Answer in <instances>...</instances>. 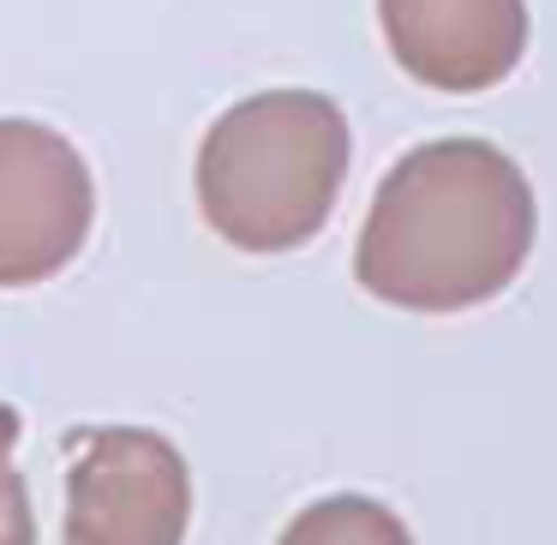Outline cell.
<instances>
[{
	"instance_id": "cell-1",
	"label": "cell",
	"mask_w": 557,
	"mask_h": 545,
	"mask_svg": "<svg viewBox=\"0 0 557 545\" xmlns=\"http://www.w3.org/2000/svg\"><path fill=\"white\" fill-rule=\"evenodd\" d=\"M533 228V186L509 150L485 138H432L377 181L354 276L401 312H468L521 276Z\"/></svg>"
},
{
	"instance_id": "cell-4",
	"label": "cell",
	"mask_w": 557,
	"mask_h": 545,
	"mask_svg": "<svg viewBox=\"0 0 557 545\" xmlns=\"http://www.w3.org/2000/svg\"><path fill=\"white\" fill-rule=\"evenodd\" d=\"M97 181L73 138L42 121H0V288L61 276L90 240Z\"/></svg>"
},
{
	"instance_id": "cell-5",
	"label": "cell",
	"mask_w": 557,
	"mask_h": 545,
	"mask_svg": "<svg viewBox=\"0 0 557 545\" xmlns=\"http://www.w3.org/2000/svg\"><path fill=\"white\" fill-rule=\"evenodd\" d=\"M384 42L413 85L473 97L528 54V0H377Z\"/></svg>"
},
{
	"instance_id": "cell-7",
	"label": "cell",
	"mask_w": 557,
	"mask_h": 545,
	"mask_svg": "<svg viewBox=\"0 0 557 545\" xmlns=\"http://www.w3.org/2000/svg\"><path fill=\"white\" fill-rule=\"evenodd\" d=\"M18 432H25L18 408L13 401H0V545H37V516H30L25 473L13 468Z\"/></svg>"
},
{
	"instance_id": "cell-3",
	"label": "cell",
	"mask_w": 557,
	"mask_h": 545,
	"mask_svg": "<svg viewBox=\"0 0 557 545\" xmlns=\"http://www.w3.org/2000/svg\"><path fill=\"white\" fill-rule=\"evenodd\" d=\"M66 545H181L193 521V473L162 432L78 425L66 437Z\"/></svg>"
},
{
	"instance_id": "cell-6",
	"label": "cell",
	"mask_w": 557,
	"mask_h": 545,
	"mask_svg": "<svg viewBox=\"0 0 557 545\" xmlns=\"http://www.w3.org/2000/svg\"><path fill=\"white\" fill-rule=\"evenodd\" d=\"M276 545H413L408 521L396 516L389 504L366 492H336L306 504L300 516L282 528Z\"/></svg>"
},
{
	"instance_id": "cell-2",
	"label": "cell",
	"mask_w": 557,
	"mask_h": 545,
	"mask_svg": "<svg viewBox=\"0 0 557 545\" xmlns=\"http://www.w3.org/2000/svg\"><path fill=\"white\" fill-rule=\"evenodd\" d=\"M354 162L342 109L318 90H258L198 145V210L240 252H294L330 222Z\"/></svg>"
}]
</instances>
